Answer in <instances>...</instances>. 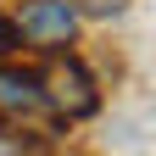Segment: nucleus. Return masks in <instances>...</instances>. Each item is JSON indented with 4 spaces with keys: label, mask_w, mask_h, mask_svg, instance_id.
I'll return each mask as SVG.
<instances>
[{
    "label": "nucleus",
    "mask_w": 156,
    "mask_h": 156,
    "mask_svg": "<svg viewBox=\"0 0 156 156\" xmlns=\"http://www.w3.org/2000/svg\"><path fill=\"white\" fill-rule=\"evenodd\" d=\"M17 39H23L28 50L50 56V50H73L78 28H84V17H78L73 0H17V17H11Z\"/></svg>",
    "instance_id": "2"
},
{
    "label": "nucleus",
    "mask_w": 156,
    "mask_h": 156,
    "mask_svg": "<svg viewBox=\"0 0 156 156\" xmlns=\"http://www.w3.org/2000/svg\"><path fill=\"white\" fill-rule=\"evenodd\" d=\"M0 151H6V140H0Z\"/></svg>",
    "instance_id": "6"
},
{
    "label": "nucleus",
    "mask_w": 156,
    "mask_h": 156,
    "mask_svg": "<svg viewBox=\"0 0 156 156\" xmlns=\"http://www.w3.org/2000/svg\"><path fill=\"white\" fill-rule=\"evenodd\" d=\"M78 17H95V23H112V17H123L128 11V0H73Z\"/></svg>",
    "instance_id": "4"
},
{
    "label": "nucleus",
    "mask_w": 156,
    "mask_h": 156,
    "mask_svg": "<svg viewBox=\"0 0 156 156\" xmlns=\"http://www.w3.org/2000/svg\"><path fill=\"white\" fill-rule=\"evenodd\" d=\"M0 123H11V128H23V123H56L50 106H45V89H39V73L34 67L0 62Z\"/></svg>",
    "instance_id": "3"
},
{
    "label": "nucleus",
    "mask_w": 156,
    "mask_h": 156,
    "mask_svg": "<svg viewBox=\"0 0 156 156\" xmlns=\"http://www.w3.org/2000/svg\"><path fill=\"white\" fill-rule=\"evenodd\" d=\"M39 89H45V106L56 123H84V117L101 112V78L73 50H50L45 73H39Z\"/></svg>",
    "instance_id": "1"
},
{
    "label": "nucleus",
    "mask_w": 156,
    "mask_h": 156,
    "mask_svg": "<svg viewBox=\"0 0 156 156\" xmlns=\"http://www.w3.org/2000/svg\"><path fill=\"white\" fill-rule=\"evenodd\" d=\"M17 50H23V39H17L11 17H0V62H6V56H17Z\"/></svg>",
    "instance_id": "5"
}]
</instances>
